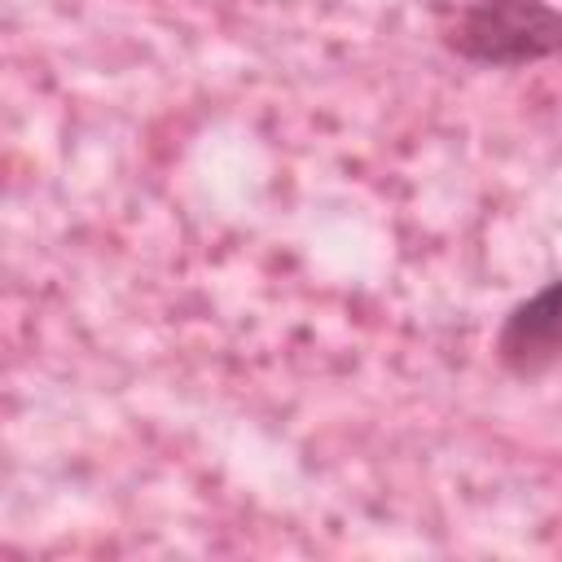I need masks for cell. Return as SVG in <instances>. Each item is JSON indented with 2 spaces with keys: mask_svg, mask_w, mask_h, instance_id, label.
Listing matches in <instances>:
<instances>
[{
  "mask_svg": "<svg viewBox=\"0 0 562 562\" xmlns=\"http://www.w3.org/2000/svg\"><path fill=\"white\" fill-rule=\"evenodd\" d=\"M448 44L474 66H531L562 53V9L549 0H470Z\"/></svg>",
  "mask_w": 562,
  "mask_h": 562,
  "instance_id": "6da1fadb",
  "label": "cell"
},
{
  "mask_svg": "<svg viewBox=\"0 0 562 562\" xmlns=\"http://www.w3.org/2000/svg\"><path fill=\"white\" fill-rule=\"evenodd\" d=\"M496 356L509 373H540L562 356V277L518 303L496 338Z\"/></svg>",
  "mask_w": 562,
  "mask_h": 562,
  "instance_id": "7a4b0ae2",
  "label": "cell"
}]
</instances>
